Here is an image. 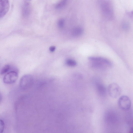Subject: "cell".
Segmentation results:
<instances>
[{"label":"cell","instance_id":"obj_4","mask_svg":"<svg viewBox=\"0 0 133 133\" xmlns=\"http://www.w3.org/2000/svg\"><path fill=\"white\" fill-rule=\"evenodd\" d=\"M32 76L29 75L23 76L19 82L20 88L23 90H25L28 88L32 82Z\"/></svg>","mask_w":133,"mask_h":133},{"label":"cell","instance_id":"obj_10","mask_svg":"<svg viewBox=\"0 0 133 133\" xmlns=\"http://www.w3.org/2000/svg\"><path fill=\"white\" fill-rule=\"evenodd\" d=\"M67 3L66 0H62L57 3L55 5V8L57 9H60L64 7Z\"/></svg>","mask_w":133,"mask_h":133},{"label":"cell","instance_id":"obj_6","mask_svg":"<svg viewBox=\"0 0 133 133\" xmlns=\"http://www.w3.org/2000/svg\"><path fill=\"white\" fill-rule=\"evenodd\" d=\"M88 59L91 62H97L105 65L107 67H111L112 65L111 62L106 58L98 57H90Z\"/></svg>","mask_w":133,"mask_h":133},{"label":"cell","instance_id":"obj_16","mask_svg":"<svg viewBox=\"0 0 133 133\" xmlns=\"http://www.w3.org/2000/svg\"><path fill=\"white\" fill-rule=\"evenodd\" d=\"M2 96L1 94L0 93V103L1 102L2 100Z\"/></svg>","mask_w":133,"mask_h":133},{"label":"cell","instance_id":"obj_18","mask_svg":"<svg viewBox=\"0 0 133 133\" xmlns=\"http://www.w3.org/2000/svg\"><path fill=\"white\" fill-rule=\"evenodd\" d=\"M1 1V0H0V2Z\"/></svg>","mask_w":133,"mask_h":133},{"label":"cell","instance_id":"obj_7","mask_svg":"<svg viewBox=\"0 0 133 133\" xmlns=\"http://www.w3.org/2000/svg\"><path fill=\"white\" fill-rule=\"evenodd\" d=\"M31 8L30 3L28 1L24 2L22 8V15L24 18L29 16L31 12Z\"/></svg>","mask_w":133,"mask_h":133},{"label":"cell","instance_id":"obj_12","mask_svg":"<svg viewBox=\"0 0 133 133\" xmlns=\"http://www.w3.org/2000/svg\"><path fill=\"white\" fill-rule=\"evenodd\" d=\"M10 69V65L6 64L2 68L0 73L2 75L8 72Z\"/></svg>","mask_w":133,"mask_h":133},{"label":"cell","instance_id":"obj_3","mask_svg":"<svg viewBox=\"0 0 133 133\" xmlns=\"http://www.w3.org/2000/svg\"><path fill=\"white\" fill-rule=\"evenodd\" d=\"M18 73L16 71H11L7 73L3 78L4 82L6 84H11L15 83L18 78Z\"/></svg>","mask_w":133,"mask_h":133},{"label":"cell","instance_id":"obj_9","mask_svg":"<svg viewBox=\"0 0 133 133\" xmlns=\"http://www.w3.org/2000/svg\"><path fill=\"white\" fill-rule=\"evenodd\" d=\"M83 32V29L79 26L74 28L71 31V34L72 36L75 37H78L81 36Z\"/></svg>","mask_w":133,"mask_h":133},{"label":"cell","instance_id":"obj_17","mask_svg":"<svg viewBox=\"0 0 133 133\" xmlns=\"http://www.w3.org/2000/svg\"><path fill=\"white\" fill-rule=\"evenodd\" d=\"M130 133H132V129H131L130 130Z\"/></svg>","mask_w":133,"mask_h":133},{"label":"cell","instance_id":"obj_14","mask_svg":"<svg viewBox=\"0 0 133 133\" xmlns=\"http://www.w3.org/2000/svg\"><path fill=\"white\" fill-rule=\"evenodd\" d=\"M4 128V123L3 120L0 119V133H2Z\"/></svg>","mask_w":133,"mask_h":133},{"label":"cell","instance_id":"obj_8","mask_svg":"<svg viewBox=\"0 0 133 133\" xmlns=\"http://www.w3.org/2000/svg\"><path fill=\"white\" fill-rule=\"evenodd\" d=\"M96 88L100 96H104L106 94V90L104 86L101 83L97 84Z\"/></svg>","mask_w":133,"mask_h":133},{"label":"cell","instance_id":"obj_15","mask_svg":"<svg viewBox=\"0 0 133 133\" xmlns=\"http://www.w3.org/2000/svg\"><path fill=\"white\" fill-rule=\"evenodd\" d=\"M56 47L54 46H51L49 48V50L51 52H53L55 50Z\"/></svg>","mask_w":133,"mask_h":133},{"label":"cell","instance_id":"obj_13","mask_svg":"<svg viewBox=\"0 0 133 133\" xmlns=\"http://www.w3.org/2000/svg\"><path fill=\"white\" fill-rule=\"evenodd\" d=\"M57 24L58 26L60 28H63L64 24V21L63 19H59L58 21Z\"/></svg>","mask_w":133,"mask_h":133},{"label":"cell","instance_id":"obj_5","mask_svg":"<svg viewBox=\"0 0 133 133\" xmlns=\"http://www.w3.org/2000/svg\"><path fill=\"white\" fill-rule=\"evenodd\" d=\"M10 7L8 0H1L0 2V18L4 17L9 11Z\"/></svg>","mask_w":133,"mask_h":133},{"label":"cell","instance_id":"obj_11","mask_svg":"<svg viewBox=\"0 0 133 133\" xmlns=\"http://www.w3.org/2000/svg\"><path fill=\"white\" fill-rule=\"evenodd\" d=\"M65 63L68 66L70 67H74L77 65L76 62L72 59H68L65 61Z\"/></svg>","mask_w":133,"mask_h":133},{"label":"cell","instance_id":"obj_1","mask_svg":"<svg viewBox=\"0 0 133 133\" xmlns=\"http://www.w3.org/2000/svg\"><path fill=\"white\" fill-rule=\"evenodd\" d=\"M108 91L111 97L113 98H116L119 96L121 94V89L117 84L113 83L109 85Z\"/></svg>","mask_w":133,"mask_h":133},{"label":"cell","instance_id":"obj_2","mask_svg":"<svg viewBox=\"0 0 133 133\" xmlns=\"http://www.w3.org/2000/svg\"><path fill=\"white\" fill-rule=\"evenodd\" d=\"M119 107L123 110H127L131 106V102L129 97L126 96H121L118 99V102Z\"/></svg>","mask_w":133,"mask_h":133}]
</instances>
